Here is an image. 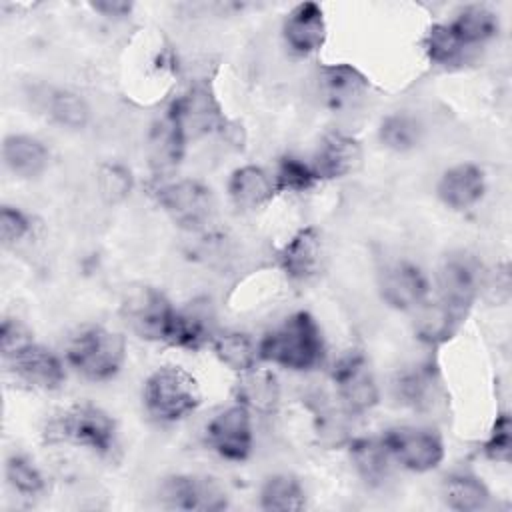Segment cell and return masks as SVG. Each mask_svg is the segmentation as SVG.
Segmentation results:
<instances>
[{
    "instance_id": "6da1fadb",
    "label": "cell",
    "mask_w": 512,
    "mask_h": 512,
    "mask_svg": "<svg viewBox=\"0 0 512 512\" xmlns=\"http://www.w3.org/2000/svg\"><path fill=\"white\" fill-rule=\"evenodd\" d=\"M258 358L294 372L316 368L324 358V338L316 318L306 310L284 318L258 342Z\"/></svg>"
},
{
    "instance_id": "7a4b0ae2",
    "label": "cell",
    "mask_w": 512,
    "mask_h": 512,
    "mask_svg": "<svg viewBox=\"0 0 512 512\" xmlns=\"http://www.w3.org/2000/svg\"><path fill=\"white\" fill-rule=\"evenodd\" d=\"M44 440L48 444H70L108 456L116 448V422L100 406L78 402L46 422Z\"/></svg>"
},
{
    "instance_id": "3957f363",
    "label": "cell",
    "mask_w": 512,
    "mask_h": 512,
    "mask_svg": "<svg viewBox=\"0 0 512 512\" xmlns=\"http://www.w3.org/2000/svg\"><path fill=\"white\" fill-rule=\"evenodd\" d=\"M126 340L118 332L90 324L78 330L66 346V362L86 380H112L124 366Z\"/></svg>"
},
{
    "instance_id": "277c9868",
    "label": "cell",
    "mask_w": 512,
    "mask_h": 512,
    "mask_svg": "<svg viewBox=\"0 0 512 512\" xmlns=\"http://www.w3.org/2000/svg\"><path fill=\"white\" fill-rule=\"evenodd\" d=\"M146 412L158 422H178L192 414L200 402L202 392L198 380L182 366H160L154 370L142 390Z\"/></svg>"
},
{
    "instance_id": "5b68a950",
    "label": "cell",
    "mask_w": 512,
    "mask_h": 512,
    "mask_svg": "<svg viewBox=\"0 0 512 512\" xmlns=\"http://www.w3.org/2000/svg\"><path fill=\"white\" fill-rule=\"evenodd\" d=\"M152 196L156 204L166 212V216L176 226L186 230L204 228L214 210L210 188L192 178L158 184L152 190Z\"/></svg>"
},
{
    "instance_id": "8992f818",
    "label": "cell",
    "mask_w": 512,
    "mask_h": 512,
    "mask_svg": "<svg viewBox=\"0 0 512 512\" xmlns=\"http://www.w3.org/2000/svg\"><path fill=\"white\" fill-rule=\"evenodd\" d=\"M482 282L484 270L472 254L450 252L442 258L436 272L438 300L466 318L482 294Z\"/></svg>"
},
{
    "instance_id": "52a82bcc",
    "label": "cell",
    "mask_w": 512,
    "mask_h": 512,
    "mask_svg": "<svg viewBox=\"0 0 512 512\" xmlns=\"http://www.w3.org/2000/svg\"><path fill=\"white\" fill-rule=\"evenodd\" d=\"M392 460L410 472H430L446 456L442 436L424 426H394L380 434Z\"/></svg>"
},
{
    "instance_id": "ba28073f",
    "label": "cell",
    "mask_w": 512,
    "mask_h": 512,
    "mask_svg": "<svg viewBox=\"0 0 512 512\" xmlns=\"http://www.w3.org/2000/svg\"><path fill=\"white\" fill-rule=\"evenodd\" d=\"M332 382L346 414H368L380 402L374 372L366 356L360 352H350L334 364Z\"/></svg>"
},
{
    "instance_id": "9c48e42d",
    "label": "cell",
    "mask_w": 512,
    "mask_h": 512,
    "mask_svg": "<svg viewBox=\"0 0 512 512\" xmlns=\"http://www.w3.org/2000/svg\"><path fill=\"white\" fill-rule=\"evenodd\" d=\"M158 498L162 506L172 510L218 512L228 508V492L224 486L204 474H174L164 478Z\"/></svg>"
},
{
    "instance_id": "30bf717a",
    "label": "cell",
    "mask_w": 512,
    "mask_h": 512,
    "mask_svg": "<svg viewBox=\"0 0 512 512\" xmlns=\"http://www.w3.org/2000/svg\"><path fill=\"white\" fill-rule=\"evenodd\" d=\"M378 292L390 308L414 312L430 298V280L412 260H388L378 272Z\"/></svg>"
},
{
    "instance_id": "8fae6325",
    "label": "cell",
    "mask_w": 512,
    "mask_h": 512,
    "mask_svg": "<svg viewBox=\"0 0 512 512\" xmlns=\"http://www.w3.org/2000/svg\"><path fill=\"white\" fill-rule=\"evenodd\" d=\"M174 314L176 306L152 286L134 290L122 304V318L128 328L150 342H166Z\"/></svg>"
},
{
    "instance_id": "7c38bea8",
    "label": "cell",
    "mask_w": 512,
    "mask_h": 512,
    "mask_svg": "<svg viewBox=\"0 0 512 512\" xmlns=\"http://www.w3.org/2000/svg\"><path fill=\"white\" fill-rule=\"evenodd\" d=\"M206 442L224 460H248L254 448V428L250 410L240 402L220 410L206 424Z\"/></svg>"
},
{
    "instance_id": "4fadbf2b",
    "label": "cell",
    "mask_w": 512,
    "mask_h": 512,
    "mask_svg": "<svg viewBox=\"0 0 512 512\" xmlns=\"http://www.w3.org/2000/svg\"><path fill=\"white\" fill-rule=\"evenodd\" d=\"M188 140L222 132L226 128V116L208 84L196 82L184 94H180L168 108Z\"/></svg>"
},
{
    "instance_id": "5bb4252c",
    "label": "cell",
    "mask_w": 512,
    "mask_h": 512,
    "mask_svg": "<svg viewBox=\"0 0 512 512\" xmlns=\"http://www.w3.org/2000/svg\"><path fill=\"white\" fill-rule=\"evenodd\" d=\"M362 164V144L346 134V132H328L320 138L310 166L318 178L324 180H340L344 176L354 174Z\"/></svg>"
},
{
    "instance_id": "9a60e30c",
    "label": "cell",
    "mask_w": 512,
    "mask_h": 512,
    "mask_svg": "<svg viewBox=\"0 0 512 512\" xmlns=\"http://www.w3.org/2000/svg\"><path fill=\"white\" fill-rule=\"evenodd\" d=\"M324 260V238L316 226L300 228L278 252V268L294 282L314 278Z\"/></svg>"
},
{
    "instance_id": "2e32d148",
    "label": "cell",
    "mask_w": 512,
    "mask_h": 512,
    "mask_svg": "<svg viewBox=\"0 0 512 512\" xmlns=\"http://www.w3.org/2000/svg\"><path fill=\"white\" fill-rule=\"evenodd\" d=\"M486 192V176L484 170L474 162H460L446 168L436 184L438 200L454 210L466 212L474 208Z\"/></svg>"
},
{
    "instance_id": "e0dca14e",
    "label": "cell",
    "mask_w": 512,
    "mask_h": 512,
    "mask_svg": "<svg viewBox=\"0 0 512 512\" xmlns=\"http://www.w3.org/2000/svg\"><path fill=\"white\" fill-rule=\"evenodd\" d=\"M8 366L20 382L36 390H58L66 380V368L60 356L36 342L8 360Z\"/></svg>"
},
{
    "instance_id": "ac0fdd59",
    "label": "cell",
    "mask_w": 512,
    "mask_h": 512,
    "mask_svg": "<svg viewBox=\"0 0 512 512\" xmlns=\"http://www.w3.org/2000/svg\"><path fill=\"white\" fill-rule=\"evenodd\" d=\"M326 18L324 10L316 2L296 4L284 18L282 36L286 46L298 56H310L318 52L326 42Z\"/></svg>"
},
{
    "instance_id": "d6986e66",
    "label": "cell",
    "mask_w": 512,
    "mask_h": 512,
    "mask_svg": "<svg viewBox=\"0 0 512 512\" xmlns=\"http://www.w3.org/2000/svg\"><path fill=\"white\" fill-rule=\"evenodd\" d=\"M394 398L412 410H432L440 398V376L430 364H414L400 370L392 382Z\"/></svg>"
},
{
    "instance_id": "ffe728a7",
    "label": "cell",
    "mask_w": 512,
    "mask_h": 512,
    "mask_svg": "<svg viewBox=\"0 0 512 512\" xmlns=\"http://www.w3.org/2000/svg\"><path fill=\"white\" fill-rule=\"evenodd\" d=\"M318 84L326 104L336 110L354 106L360 98H364V94L370 88L368 78L348 62L322 66Z\"/></svg>"
},
{
    "instance_id": "44dd1931",
    "label": "cell",
    "mask_w": 512,
    "mask_h": 512,
    "mask_svg": "<svg viewBox=\"0 0 512 512\" xmlns=\"http://www.w3.org/2000/svg\"><path fill=\"white\" fill-rule=\"evenodd\" d=\"M4 166L18 178H38L50 164V152L42 140L30 134H8L2 142Z\"/></svg>"
},
{
    "instance_id": "7402d4cb",
    "label": "cell",
    "mask_w": 512,
    "mask_h": 512,
    "mask_svg": "<svg viewBox=\"0 0 512 512\" xmlns=\"http://www.w3.org/2000/svg\"><path fill=\"white\" fill-rule=\"evenodd\" d=\"M228 196L236 208L258 210L276 196L274 180L260 166H240L228 178Z\"/></svg>"
},
{
    "instance_id": "603a6c76",
    "label": "cell",
    "mask_w": 512,
    "mask_h": 512,
    "mask_svg": "<svg viewBox=\"0 0 512 512\" xmlns=\"http://www.w3.org/2000/svg\"><path fill=\"white\" fill-rule=\"evenodd\" d=\"M350 462L366 486H382L392 468V456L382 436H360L348 442Z\"/></svg>"
},
{
    "instance_id": "cb8c5ba5",
    "label": "cell",
    "mask_w": 512,
    "mask_h": 512,
    "mask_svg": "<svg viewBox=\"0 0 512 512\" xmlns=\"http://www.w3.org/2000/svg\"><path fill=\"white\" fill-rule=\"evenodd\" d=\"M188 138L182 128L174 120V116L166 110V114L152 126L148 134V156L150 164L156 172L172 170L180 164L186 152Z\"/></svg>"
},
{
    "instance_id": "d4e9b609",
    "label": "cell",
    "mask_w": 512,
    "mask_h": 512,
    "mask_svg": "<svg viewBox=\"0 0 512 512\" xmlns=\"http://www.w3.org/2000/svg\"><path fill=\"white\" fill-rule=\"evenodd\" d=\"M464 322V316L454 312L444 302L426 300L414 310V334L428 346H440L448 342Z\"/></svg>"
},
{
    "instance_id": "484cf974",
    "label": "cell",
    "mask_w": 512,
    "mask_h": 512,
    "mask_svg": "<svg viewBox=\"0 0 512 512\" xmlns=\"http://www.w3.org/2000/svg\"><path fill=\"white\" fill-rule=\"evenodd\" d=\"M214 336L216 334L212 330V322L206 308H200V306L182 308V310L176 308V314L172 318L164 344L196 352L206 344H210Z\"/></svg>"
},
{
    "instance_id": "4316f807",
    "label": "cell",
    "mask_w": 512,
    "mask_h": 512,
    "mask_svg": "<svg viewBox=\"0 0 512 512\" xmlns=\"http://www.w3.org/2000/svg\"><path fill=\"white\" fill-rule=\"evenodd\" d=\"M234 394L236 402L246 406L250 412L256 410L260 414H272L280 404V386L276 376L270 370L256 366L238 374Z\"/></svg>"
},
{
    "instance_id": "83f0119b",
    "label": "cell",
    "mask_w": 512,
    "mask_h": 512,
    "mask_svg": "<svg viewBox=\"0 0 512 512\" xmlns=\"http://www.w3.org/2000/svg\"><path fill=\"white\" fill-rule=\"evenodd\" d=\"M444 504L456 512H478L490 506L492 494L482 478L472 472H452L442 480Z\"/></svg>"
},
{
    "instance_id": "f1b7e54d",
    "label": "cell",
    "mask_w": 512,
    "mask_h": 512,
    "mask_svg": "<svg viewBox=\"0 0 512 512\" xmlns=\"http://www.w3.org/2000/svg\"><path fill=\"white\" fill-rule=\"evenodd\" d=\"M258 506L266 512H296L306 506L302 482L286 472L264 478L258 490Z\"/></svg>"
},
{
    "instance_id": "f546056e",
    "label": "cell",
    "mask_w": 512,
    "mask_h": 512,
    "mask_svg": "<svg viewBox=\"0 0 512 512\" xmlns=\"http://www.w3.org/2000/svg\"><path fill=\"white\" fill-rule=\"evenodd\" d=\"M448 26L466 48H472L492 40L498 34L500 22L490 8L472 4L456 12V16L452 18V22H448Z\"/></svg>"
},
{
    "instance_id": "4dcf8cb0",
    "label": "cell",
    "mask_w": 512,
    "mask_h": 512,
    "mask_svg": "<svg viewBox=\"0 0 512 512\" xmlns=\"http://www.w3.org/2000/svg\"><path fill=\"white\" fill-rule=\"evenodd\" d=\"M42 108L52 122L68 130H82L90 120L86 100L66 88H48L42 96Z\"/></svg>"
},
{
    "instance_id": "1f68e13d",
    "label": "cell",
    "mask_w": 512,
    "mask_h": 512,
    "mask_svg": "<svg viewBox=\"0 0 512 512\" xmlns=\"http://www.w3.org/2000/svg\"><path fill=\"white\" fill-rule=\"evenodd\" d=\"M210 346L214 350V356L236 374H242L254 368L256 362L260 360L258 344H254V340L246 332L230 330V332L216 334Z\"/></svg>"
},
{
    "instance_id": "d6a6232c",
    "label": "cell",
    "mask_w": 512,
    "mask_h": 512,
    "mask_svg": "<svg viewBox=\"0 0 512 512\" xmlns=\"http://www.w3.org/2000/svg\"><path fill=\"white\" fill-rule=\"evenodd\" d=\"M422 124L410 112H392L378 126V140L392 152L414 150L422 140Z\"/></svg>"
},
{
    "instance_id": "836d02e7",
    "label": "cell",
    "mask_w": 512,
    "mask_h": 512,
    "mask_svg": "<svg viewBox=\"0 0 512 512\" xmlns=\"http://www.w3.org/2000/svg\"><path fill=\"white\" fill-rule=\"evenodd\" d=\"M276 194H302L312 190L318 182L310 162H304L298 156H282L272 174Z\"/></svg>"
},
{
    "instance_id": "e575fe53",
    "label": "cell",
    "mask_w": 512,
    "mask_h": 512,
    "mask_svg": "<svg viewBox=\"0 0 512 512\" xmlns=\"http://www.w3.org/2000/svg\"><path fill=\"white\" fill-rule=\"evenodd\" d=\"M4 476L8 486L24 498L40 496L46 490V478L42 470L24 454H10L6 458Z\"/></svg>"
},
{
    "instance_id": "d590c367",
    "label": "cell",
    "mask_w": 512,
    "mask_h": 512,
    "mask_svg": "<svg viewBox=\"0 0 512 512\" xmlns=\"http://www.w3.org/2000/svg\"><path fill=\"white\" fill-rule=\"evenodd\" d=\"M424 52L428 60L436 66H454L460 64L464 52L468 50L452 32L448 24H432L424 36Z\"/></svg>"
},
{
    "instance_id": "8d00e7d4",
    "label": "cell",
    "mask_w": 512,
    "mask_h": 512,
    "mask_svg": "<svg viewBox=\"0 0 512 512\" xmlns=\"http://www.w3.org/2000/svg\"><path fill=\"white\" fill-rule=\"evenodd\" d=\"M482 454L498 464H510L512 460V422L508 412H500L482 444Z\"/></svg>"
},
{
    "instance_id": "74e56055",
    "label": "cell",
    "mask_w": 512,
    "mask_h": 512,
    "mask_svg": "<svg viewBox=\"0 0 512 512\" xmlns=\"http://www.w3.org/2000/svg\"><path fill=\"white\" fill-rule=\"evenodd\" d=\"M98 186H100V194L108 202H120L132 190L130 170H126L122 164H106L100 168Z\"/></svg>"
},
{
    "instance_id": "f35d334b",
    "label": "cell",
    "mask_w": 512,
    "mask_h": 512,
    "mask_svg": "<svg viewBox=\"0 0 512 512\" xmlns=\"http://www.w3.org/2000/svg\"><path fill=\"white\" fill-rule=\"evenodd\" d=\"M32 232V220L16 206H2L0 210V240L4 246H16Z\"/></svg>"
},
{
    "instance_id": "ab89813d",
    "label": "cell",
    "mask_w": 512,
    "mask_h": 512,
    "mask_svg": "<svg viewBox=\"0 0 512 512\" xmlns=\"http://www.w3.org/2000/svg\"><path fill=\"white\" fill-rule=\"evenodd\" d=\"M32 332L18 320V318H4L0 326V352L4 360H12L18 352H22L26 346H30Z\"/></svg>"
},
{
    "instance_id": "60d3db41",
    "label": "cell",
    "mask_w": 512,
    "mask_h": 512,
    "mask_svg": "<svg viewBox=\"0 0 512 512\" xmlns=\"http://www.w3.org/2000/svg\"><path fill=\"white\" fill-rule=\"evenodd\" d=\"M90 8L108 18H124L132 12L134 6L132 2H124V0H102V2H92Z\"/></svg>"
}]
</instances>
